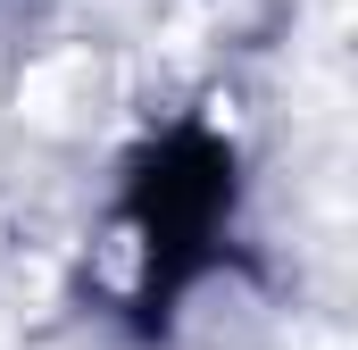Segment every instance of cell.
Wrapping results in <instances>:
<instances>
[{"mask_svg": "<svg viewBox=\"0 0 358 350\" xmlns=\"http://www.w3.org/2000/svg\"><path fill=\"white\" fill-rule=\"evenodd\" d=\"M17 108H25L34 125H50V134H76V125H92V117H100V67H92V50H59V59L25 67Z\"/></svg>", "mask_w": 358, "mask_h": 350, "instance_id": "obj_1", "label": "cell"}]
</instances>
